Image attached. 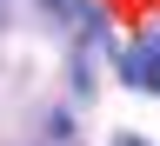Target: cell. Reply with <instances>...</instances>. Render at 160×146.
I'll list each match as a JSON object with an SVG mask.
<instances>
[{"mask_svg": "<svg viewBox=\"0 0 160 146\" xmlns=\"http://www.w3.org/2000/svg\"><path fill=\"white\" fill-rule=\"evenodd\" d=\"M140 87L160 93V47H140Z\"/></svg>", "mask_w": 160, "mask_h": 146, "instance_id": "cell-1", "label": "cell"}, {"mask_svg": "<svg viewBox=\"0 0 160 146\" xmlns=\"http://www.w3.org/2000/svg\"><path fill=\"white\" fill-rule=\"evenodd\" d=\"M113 146H147V139H133V133H120V139H113Z\"/></svg>", "mask_w": 160, "mask_h": 146, "instance_id": "cell-2", "label": "cell"}]
</instances>
